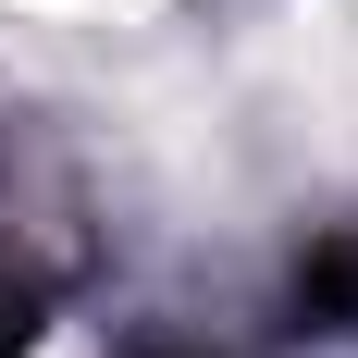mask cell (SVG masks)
Returning <instances> with one entry per match:
<instances>
[{
	"label": "cell",
	"instance_id": "obj_1",
	"mask_svg": "<svg viewBox=\"0 0 358 358\" xmlns=\"http://www.w3.org/2000/svg\"><path fill=\"white\" fill-rule=\"evenodd\" d=\"M62 13H99V0H62Z\"/></svg>",
	"mask_w": 358,
	"mask_h": 358
}]
</instances>
